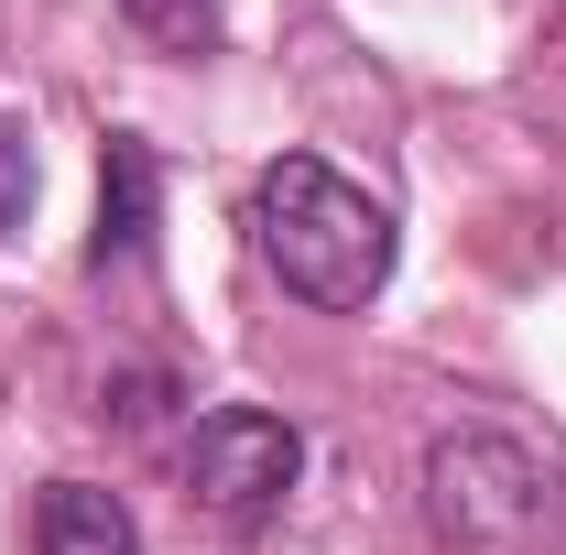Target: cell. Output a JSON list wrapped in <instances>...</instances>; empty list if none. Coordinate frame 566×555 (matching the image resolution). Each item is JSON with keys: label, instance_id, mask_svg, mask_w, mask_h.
<instances>
[{"label": "cell", "instance_id": "6da1fadb", "mask_svg": "<svg viewBox=\"0 0 566 555\" xmlns=\"http://www.w3.org/2000/svg\"><path fill=\"white\" fill-rule=\"evenodd\" d=\"M251 240L283 273V294L327 305V316H359L381 283H392V208L349 186L338 164L316 153H273L262 186H251Z\"/></svg>", "mask_w": 566, "mask_h": 555}, {"label": "cell", "instance_id": "7a4b0ae2", "mask_svg": "<svg viewBox=\"0 0 566 555\" xmlns=\"http://www.w3.org/2000/svg\"><path fill=\"white\" fill-rule=\"evenodd\" d=\"M556 512V469L523 447V436H491V425H458L424 447V523L458 555H523Z\"/></svg>", "mask_w": 566, "mask_h": 555}, {"label": "cell", "instance_id": "3957f363", "mask_svg": "<svg viewBox=\"0 0 566 555\" xmlns=\"http://www.w3.org/2000/svg\"><path fill=\"white\" fill-rule=\"evenodd\" d=\"M294 480H305V436H294L283 415H262V404H218V415H197V436H186V501H197L208 523L251 534V523L283 512Z\"/></svg>", "mask_w": 566, "mask_h": 555}, {"label": "cell", "instance_id": "277c9868", "mask_svg": "<svg viewBox=\"0 0 566 555\" xmlns=\"http://www.w3.org/2000/svg\"><path fill=\"white\" fill-rule=\"evenodd\" d=\"M153 197H164L153 142L109 132V153H98V229H87V262H98V273H109V262H142V240H153Z\"/></svg>", "mask_w": 566, "mask_h": 555}, {"label": "cell", "instance_id": "5b68a950", "mask_svg": "<svg viewBox=\"0 0 566 555\" xmlns=\"http://www.w3.org/2000/svg\"><path fill=\"white\" fill-rule=\"evenodd\" d=\"M33 555H142V523L120 490L98 480H55L33 501Z\"/></svg>", "mask_w": 566, "mask_h": 555}, {"label": "cell", "instance_id": "8992f818", "mask_svg": "<svg viewBox=\"0 0 566 555\" xmlns=\"http://www.w3.org/2000/svg\"><path fill=\"white\" fill-rule=\"evenodd\" d=\"M132 11V33H153L164 55H208L218 44V0H120Z\"/></svg>", "mask_w": 566, "mask_h": 555}, {"label": "cell", "instance_id": "52a82bcc", "mask_svg": "<svg viewBox=\"0 0 566 555\" xmlns=\"http://www.w3.org/2000/svg\"><path fill=\"white\" fill-rule=\"evenodd\" d=\"M22 208H33V132L0 109V240L22 229Z\"/></svg>", "mask_w": 566, "mask_h": 555}]
</instances>
